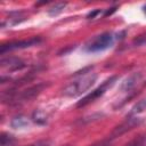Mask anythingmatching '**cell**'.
Segmentation results:
<instances>
[{
	"instance_id": "6da1fadb",
	"label": "cell",
	"mask_w": 146,
	"mask_h": 146,
	"mask_svg": "<svg viewBox=\"0 0 146 146\" xmlns=\"http://www.w3.org/2000/svg\"><path fill=\"white\" fill-rule=\"evenodd\" d=\"M96 80H97V74L87 72L83 75H81L78 79L70 82L67 86H65L64 89L62 90V94H63V96L71 97V98L81 96L82 94H84L87 90H89L95 84Z\"/></svg>"
},
{
	"instance_id": "7a4b0ae2",
	"label": "cell",
	"mask_w": 146,
	"mask_h": 146,
	"mask_svg": "<svg viewBox=\"0 0 146 146\" xmlns=\"http://www.w3.org/2000/svg\"><path fill=\"white\" fill-rule=\"evenodd\" d=\"M114 42V35L111 32H105L103 34L97 35L92 40H90L84 49L88 52H97V51H103L110 47H112Z\"/></svg>"
},
{
	"instance_id": "3957f363",
	"label": "cell",
	"mask_w": 146,
	"mask_h": 146,
	"mask_svg": "<svg viewBox=\"0 0 146 146\" xmlns=\"http://www.w3.org/2000/svg\"><path fill=\"white\" fill-rule=\"evenodd\" d=\"M117 80V76H111L110 79H107L105 82H103V84L102 86H99L98 88H96L95 90H92L91 92H89L88 95H86L81 100H79L78 103H76V107H83V106H87L88 104H90V103H92L94 100H96L97 98H99L100 96H103L105 92H106V90L108 89V88H111L114 83H115V81Z\"/></svg>"
},
{
	"instance_id": "277c9868",
	"label": "cell",
	"mask_w": 146,
	"mask_h": 146,
	"mask_svg": "<svg viewBox=\"0 0 146 146\" xmlns=\"http://www.w3.org/2000/svg\"><path fill=\"white\" fill-rule=\"evenodd\" d=\"M41 42V38L39 36H34L31 38L29 40H19V41H10L7 43H2L0 46V54L3 55L7 51H11V50H17V49H24V48H29L32 46H36L38 43Z\"/></svg>"
},
{
	"instance_id": "5b68a950",
	"label": "cell",
	"mask_w": 146,
	"mask_h": 146,
	"mask_svg": "<svg viewBox=\"0 0 146 146\" xmlns=\"http://www.w3.org/2000/svg\"><path fill=\"white\" fill-rule=\"evenodd\" d=\"M143 122L141 119L137 117V116H128L122 123H120L113 131H112V135H111V139H114L123 133H125L127 131L133 129L135 127H137L138 124H140Z\"/></svg>"
},
{
	"instance_id": "8992f818",
	"label": "cell",
	"mask_w": 146,
	"mask_h": 146,
	"mask_svg": "<svg viewBox=\"0 0 146 146\" xmlns=\"http://www.w3.org/2000/svg\"><path fill=\"white\" fill-rule=\"evenodd\" d=\"M140 78H141V74L140 73H132L131 75H129L128 78H125L122 82H121V84H120V90L121 91H123V92H130L136 86H137V83L139 82V80H140Z\"/></svg>"
},
{
	"instance_id": "52a82bcc",
	"label": "cell",
	"mask_w": 146,
	"mask_h": 146,
	"mask_svg": "<svg viewBox=\"0 0 146 146\" xmlns=\"http://www.w3.org/2000/svg\"><path fill=\"white\" fill-rule=\"evenodd\" d=\"M26 19V16L21 13V11H14V13H10L8 17H6L2 23H1V27L5 29V27H9V26H14L16 24H19L21 22L25 21Z\"/></svg>"
},
{
	"instance_id": "ba28073f",
	"label": "cell",
	"mask_w": 146,
	"mask_h": 146,
	"mask_svg": "<svg viewBox=\"0 0 146 146\" xmlns=\"http://www.w3.org/2000/svg\"><path fill=\"white\" fill-rule=\"evenodd\" d=\"M0 65H1L2 68L7 67L9 71H17V70H21V68L25 67V63L22 62L18 58H15V57H9V58L1 59Z\"/></svg>"
},
{
	"instance_id": "9c48e42d",
	"label": "cell",
	"mask_w": 146,
	"mask_h": 146,
	"mask_svg": "<svg viewBox=\"0 0 146 146\" xmlns=\"http://www.w3.org/2000/svg\"><path fill=\"white\" fill-rule=\"evenodd\" d=\"M29 124H30V121L24 115L14 116L11 119V121H10V127L14 128V129H23V128L29 127Z\"/></svg>"
},
{
	"instance_id": "30bf717a",
	"label": "cell",
	"mask_w": 146,
	"mask_h": 146,
	"mask_svg": "<svg viewBox=\"0 0 146 146\" xmlns=\"http://www.w3.org/2000/svg\"><path fill=\"white\" fill-rule=\"evenodd\" d=\"M32 121L36 124H40V125H44L47 124L48 122V115L44 111L42 110H35L33 113H32V116H31Z\"/></svg>"
},
{
	"instance_id": "8fae6325",
	"label": "cell",
	"mask_w": 146,
	"mask_h": 146,
	"mask_svg": "<svg viewBox=\"0 0 146 146\" xmlns=\"http://www.w3.org/2000/svg\"><path fill=\"white\" fill-rule=\"evenodd\" d=\"M145 110H146V98H144V99L139 100L135 106H132V108L130 110V112H129L128 116L137 115V114L141 113V112H143V111H145Z\"/></svg>"
},
{
	"instance_id": "7c38bea8",
	"label": "cell",
	"mask_w": 146,
	"mask_h": 146,
	"mask_svg": "<svg viewBox=\"0 0 146 146\" xmlns=\"http://www.w3.org/2000/svg\"><path fill=\"white\" fill-rule=\"evenodd\" d=\"M66 5H67L66 2H58V3H56L55 6H52L51 8L48 9V15L49 16H57L58 14H60L65 9Z\"/></svg>"
},
{
	"instance_id": "4fadbf2b",
	"label": "cell",
	"mask_w": 146,
	"mask_h": 146,
	"mask_svg": "<svg viewBox=\"0 0 146 146\" xmlns=\"http://www.w3.org/2000/svg\"><path fill=\"white\" fill-rule=\"evenodd\" d=\"M132 44L135 47H146V33H141L137 35L132 40Z\"/></svg>"
},
{
	"instance_id": "5bb4252c",
	"label": "cell",
	"mask_w": 146,
	"mask_h": 146,
	"mask_svg": "<svg viewBox=\"0 0 146 146\" xmlns=\"http://www.w3.org/2000/svg\"><path fill=\"white\" fill-rule=\"evenodd\" d=\"M14 141H15V139L11 135H8V133L1 135V138H0V145L1 146H10L14 144Z\"/></svg>"
},
{
	"instance_id": "9a60e30c",
	"label": "cell",
	"mask_w": 146,
	"mask_h": 146,
	"mask_svg": "<svg viewBox=\"0 0 146 146\" xmlns=\"http://www.w3.org/2000/svg\"><path fill=\"white\" fill-rule=\"evenodd\" d=\"M127 146H146L145 138H137V139L132 140L131 143H129Z\"/></svg>"
},
{
	"instance_id": "2e32d148",
	"label": "cell",
	"mask_w": 146,
	"mask_h": 146,
	"mask_svg": "<svg viewBox=\"0 0 146 146\" xmlns=\"http://www.w3.org/2000/svg\"><path fill=\"white\" fill-rule=\"evenodd\" d=\"M98 14H100V10H95V11H92V13L88 14L87 18H94V17H95L96 15H98Z\"/></svg>"
},
{
	"instance_id": "e0dca14e",
	"label": "cell",
	"mask_w": 146,
	"mask_h": 146,
	"mask_svg": "<svg viewBox=\"0 0 146 146\" xmlns=\"http://www.w3.org/2000/svg\"><path fill=\"white\" fill-rule=\"evenodd\" d=\"M92 146H110V140H104L97 145H92Z\"/></svg>"
},
{
	"instance_id": "ac0fdd59",
	"label": "cell",
	"mask_w": 146,
	"mask_h": 146,
	"mask_svg": "<svg viewBox=\"0 0 146 146\" xmlns=\"http://www.w3.org/2000/svg\"><path fill=\"white\" fill-rule=\"evenodd\" d=\"M115 7H113V8H111V10H107V11H105V14H104V16H108V15H111L113 11H115Z\"/></svg>"
},
{
	"instance_id": "d6986e66",
	"label": "cell",
	"mask_w": 146,
	"mask_h": 146,
	"mask_svg": "<svg viewBox=\"0 0 146 146\" xmlns=\"http://www.w3.org/2000/svg\"><path fill=\"white\" fill-rule=\"evenodd\" d=\"M47 143L44 141H40V143H36V144H33V145H29V146H46Z\"/></svg>"
},
{
	"instance_id": "ffe728a7",
	"label": "cell",
	"mask_w": 146,
	"mask_h": 146,
	"mask_svg": "<svg viewBox=\"0 0 146 146\" xmlns=\"http://www.w3.org/2000/svg\"><path fill=\"white\" fill-rule=\"evenodd\" d=\"M143 11H144V13H145V14H146V5H145V6H144V7H143Z\"/></svg>"
}]
</instances>
